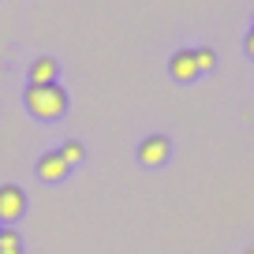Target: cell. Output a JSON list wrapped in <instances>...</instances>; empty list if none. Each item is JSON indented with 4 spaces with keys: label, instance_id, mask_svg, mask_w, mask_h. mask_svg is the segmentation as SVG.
<instances>
[{
    "label": "cell",
    "instance_id": "cell-13",
    "mask_svg": "<svg viewBox=\"0 0 254 254\" xmlns=\"http://www.w3.org/2000/svg\"><path fill=\"white\" fill-rule=\"evenodd\" d=\"M0 228H4V224H0Z\"/></svg>",
    "mask_w": 254,
    "mask_h": 254
},
{
    "label": "cell",
    "instance_id": "cell-10",
    "mask_svg": "<svg viewBox=\"0 0 254 254\" xmlns=\"http://www.w3.org/2000/svg\"><path fill=\"white\" fill-rule=\"evenodd\" d=\"M243 49H247V56H254V30L247 34V41H243Z\"/></svg>",
    "mask_w": 254,
    "mask_h": 254
},
{
    "label": "cell",
    "instance_id": "cell-11",
    "mask_svg": "<svg viewBox=\"0 0 254 254\" xmlns=\"http://www.w3.org/2000/svg\"><path fill=\"white\" fill-rule=\"evenodd\" d=\"M243 254H254V247H247V251H243Z\"/></svg>",
    "mask_w": 254,
    "mask_h": 254
},
{
    "label": "cell",
    "instance_id": "cell-2",
    "mask_svg": "<svg viewBox=\"0 0 254 254\" xmlns=\"http://www.w3.org/2000/svg\"><path fill=\"white\" fill-rule=\"evenodd\" d=\"M26 213V190L15 183H4L0 187V224H15Z\"/></svg>",
    "mask_w": 254,
    "mask_h": 254
},
{
    "label": "cell",
    "instance_id": "cell-7",
    "mask_svg": "<svg viewBox=\"0 0 254 254\" xmlns=\"http://www.w3.org/2000/svg\"><path fill=\"white\" fill-rule=\"evenodd\" d=\"M0 254H23V236L15 228H0Z\"/></svg>",
    "mask_w": 254,
    "mask_h": 254
},
{
    "label": "cell",
    "instance_id": "cell-6",
    "mask_svg": "<svg viewBox=\"0 0 254 254\" xmlns=\"http://www.w3.org/2000/svg\"><path fill=\"white\" fill-rule=\"evenodd\" d=\"M56 75H60V64L53 60V56H38V60L30 64V86H45V82H56Z\"/></svg>",
    "mask_w": 254,
    "mask_h": 254
},
{
    "label": "cell",
    "instance_id": "cell-12",
    "mask_svg": "<svg viewBox=\"0 0 254 254\" xmlns=\"http://www.w3.org/2000/svg\"><path fill=\"white\" fill-rule=\"evenodd\" d=\"M251 19H254V15H251ZM251 30H254V26H251Z\"/></svg>",
    "mask_w": 254,
    "mask_h": 254
},
{
    "label": "cell",
    "instance_id": "cell-4",
    "mask_svg": "<svg viewBox=\"0 0 254 254\" xmlns=\"http://www.w3.org/2000/svg\"><path fill=\"white\" fill-rule=\"evenodd\" d=\"M168 75L176 82H190L198 79V64H194V49H176L172 60H168Z\"/></svg>",
    "mask_w": 254,
    "mask_h": 254
},
{
    "label": "cell",
    "instance_id": "cell-8",
    "mask_svg": "<svg viewBox=\"0 0 254 254\" xmlns=\"http://www.w3.org/2000/svg\"><path fill=\"white\" fill-rule=\"evenodd\" d=\"M60 157L67 161V168H75V165H82L86 150H82V142H75V138H71V142H64V146H60Z\"/></svg>",
    "mask_w": 254,
    "mask_h": 254
},
{
    "label": "cell",
    "instance_id": "cell-3",
    "mask_svg": "<svg viewBox=\"0 0 254 254\" xmlns=\"http://www.w3.org/2000/svg\"><path fill=\"white\" fill-rule=\"evenodd\" d=\"M135 157H138V165H146V168H161L168 157H172V142H168L165 135H150V138L138 142Z\"/></svg>",
    "mask_w": 254,
    "mask_h": 254
},
{
    "label": "cell",
    "instance_id": "cell-1",
    "mask_svg": "<svg viewBox=\"0 0 254 254\" xmlns=\"http://www.w3.org/2000/svg\"><path fill=\"white\" fill-rule=\"evenodd\" d=\"M23 101H26V112H30L34 120H60L64 112H67V90L60 86V82H45V86H30L26 82V94H23Z\"/></svg>",
    "mask_w": 254,
    "mask_h": 254
},
{
    "label": "cell",
    "instance_id": "cell-9",
    "mask_svg": "<svg viewBox=\"0 0 254 254\" xmlns=\"http://www.w3.org/2000/svg\"><path fill=\"white\" fill-rule=\"evenodd\" d=\"M194 64H198V75L202 71H213V67H217V53H213V49H206V45L194 49Z\"/></svg>",
    "mask_w": 254,
    "mask_h": 254
},
{
    "label": "cell",
    "instance_id": "cell-5",
    "mask_svg": "<svg viewBox=\"0 0 254 254\" xmlns=\"http://www.w3.org/2000/svg\"><path fill=\"white\" fill-rule=\"evenodd\" d=\"M67 172H71V168H67V161L60 157V150H49V153H41V157H38V180L60 183Z\"/></svg>",
    "mask_w": 254,
    "mask_h": 254
}]
</instances>
